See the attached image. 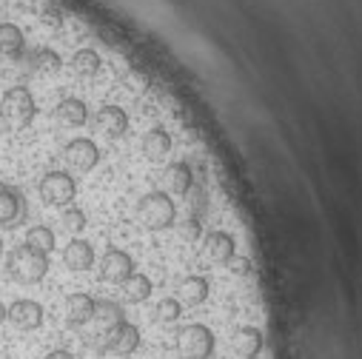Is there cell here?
Masks as SVG:
<instances>
[{
  "label": "cell",
  "mask_w": 362,
  "mask_h": 359,
  "mask_svg": "<svg viewBox=\"0 0 362 359\" xmlns=\"http://www.w3.org/2000/svg\"><path fill=\"white\" fill-rule=\"evenodd\" d=\"M226 265H228V271H231L234 277H248V274H251V259H248V257H237V254H234Z\"/></svg>",
  "instance_id": "obj_30"
},
{
  "label": "cell",
  "mask_w": 362,
  "mask_h": 359,
  "mask_svg": "<svg viewBox=\"0 0 362 359\" xmlns=\"http://www.w3.org/2000/svg\"><path fill=\"white\" fill-rule=\"evenodd\" d=\"M63 262H66L69 271H88V268L95 265V248H92V242L71 240L63 248Z\"/></svg>",
  "instance_id": "obj_11"
},
{
  "label": "cell",
  "mask_w": 362,
  "mask_h": 359,
  "mask_svg": "<svg viewBox=\"0 0 362 359\" xmlns=\"http://www.w3.org/2000/svg\"><path fill=\"white\" fill-rule=\"evenodd\" d=\"M9 277L15 283H23V286H35L40 283L46 274H49V257L29 248V245H18L9 251Z\"/></svg>",
  "instance_id": "obj_1"
},
{
  "label": "cell",
  "mask_w": 362,
  "mask_h": 359,
  "mask_svg": "<svg viewBox=\"0 0 362 359\" xmlns=\"http://www.w3.org/2000/svg\"><path fill=\"white\" fill-rule=\"evenodd\" d=\"M209 280L206 277H186L180 283V300L186 305H203L209 300Z\"/></svg>",
  "instance_id": "obj_20"
},
{
  "label": "cell",
  "mask_w": 362,
  "mask_h": 359,
  "mask_svg": "<svg viewBox=\"0 0 362 359\" xmlns=\"http://www.w3.org/2000/svg\"><path fill=\"white\" fill-rule=\"evenodd\" d=\"M177 351L183 359H209L214 353V331L209 325H200V322L180 328Z\"/></svg>",
  "instance_id": "obj_4"
},
{
  "label": "cell",
  "mask_w": 362,
  "mask_h": 359,
  "mask_svg": "<svg viewBox=\"0 0 362 359\" xmlns=\"http://www.w3.org/2000/svg\"><path fill=\"white\" fill-rule=\"evenodd\" d=\"M63 225H66V231L77 234V231L86 228V214H83L80 208H66V211H63Z\"/></svg>",
  "instance_id": "obj_29"
},
{
  "label": "cell",
  "mask_w": 362,
  "mask_h": 359,
  "mask_svg": "<svg viewBox=\"0 0 362 359\" xmlns=\"http://www.w3.org/2000/svg\"><path fill=\"white\" fill-rule=\"evenodd\" d=\"M23 32L21 26L15 23H0V57H9V60H18L23 54Z\"/></svg>",
  "instance_id": "obj_17"
},
{
  "label": "cell",
  "mask_w": 362,
  "mask_h": 359,
  "mask_svg": "<svg viewBox=\"0 0 362 359\" xmlns=\"http://www.w3.org/2000/svg\"><path fill=\"white\" fill-rule=\"evenodd\" d=\"M103 339H106L103 351H112L117 356H129V353H134L140 348V328L132 325V322H123L115 331L103 334Z\"/></svg>",
  "instance_id": "obj_9"
},
{
  "label": "cell",
  "mask_w": 362,
  "mask_h": 359,
  "mask_svg": "<svg viewBox=\"0 0 362 359\" xmlns=\"http://www.w3.org/2000/svg\"><path fill=\"white\" fill-rule=\"evenodd\" d=\"M154 314H157V319H160V322H165V325H168V322H177V319H180V314H183V302L165 297V300L157 305V311H154Z\"/></svg>",
  "instance_id": "obj_26"
},
{
  "label": "cell",
  "mask_w": 362,
  "mask_h": 359,
  "mask_svg": "<svg viewBox=\"0 0 362 359\" xmlns=\"http://www.w3.org/2000/svg\"><path fill=\"white\" fill-rule=\"evenodd\" d=\"M71 69H74L77 77H95L100 71V54L92 52V49H80L71 57Z\"/></svg>",
  "instance_id": "obj_23"
},
{
  "label": "cell",
  "mask_w": 362,
  "mask_h": 359,
  "mask_svg": "<svg viewBox=\"0 0 362 359\" xmlns=\"http://www.w3.org/2000/svg\"><path fill=\"white\" fill-rule=\"evenodd\" d=\"M171 151V137L165 129H151L146 137H143V154L151 160V163H163Z\"/></svg>",
  "instance_id": "obj_18"
},
{
  "label": "cell",
  "mask_w": 362,
  "mask_h": 359,
  "mask_svg": "<svg viewBox=\"0 0 362 359\" xmlns=\"http://www.w3.org/2000/svg\"><path fill=\"white\" fill-rule=\"evenodd\" d=\"M123 297L129 302H146L151 297V280L146 274H132L126 283H123Z\"/></svg>",
  "instance_id": "obj_25"
},
{
  "label": "cell",
  "mask_w": 362,
  "mask_h": 359,
  "mask_svg": "<svg viewBox=\"0 0 362 359\" xmlns=\"http://www.w3.org/2000/svg\"><path fill=\"white\" fill-rule=\"evenodd\" d=\"M186 197H189V206H192L194 217H200V214H206V211H209V197H206V192H203V189L192 186Z\"/></svg>",
  "instance_id": "obj_28"
},
{
  "label": "cell",
  "mask_w": 362,
  "mask_h": 359,
  "mask_svg": "<svg viewBox=\"0 0 362 359\" xmlns=\"http://www.w3.org/2000/svg\"><path fill=\"white\" fill-rule=\"evenodd\" d=\"M37 109H35V98L29 95L26 86H12L6 88L4 100H0V117H4L6 129H26L35 120Z\"/></svg>",
  "instance_id": "obj_2"
},
{
  "label": "cell",
  "mask_w": 362,
  "mask_h": 359,
  "mask_svg": "<svg viewBox=\"0 0 362 359\" xmlns=\"http://www.w3.org/2000/svg\"><path fill=\"white\" fill-rule=\"evenodd\" d=\"M165 180H168V189L174 194H189V189L194 186V174L186 163H171L165 171Z\"/></svg>",
  "instance_id": "obj_22"
},
{
  "label": "cell",
  "mask_w": 362,
  "mask_h": 359,
  "mask_svg": "<svg viewBox=\"0 0 362 359\" xmlns=\"http://www.w3.org/2000/svg\"><path fill=\"white\" fill-rule=\"evenodd\" d=\"M60 54L54 49H35L26 54V71L29 74H40V77H49V74H57L60 71Z\"/></svg>",
  "instance_id": "obj_13"
},
{
  "label": "cell",
  "mask_w": 362,
  "mask_h": 359,
  "mask_svg": "<svg viewBox=\"0 0 362 359\" xmlns=\"http://www.w3.org/2000/svg\"><path fill=\"white\" fill-rule=\"evenodd\" d=\"M98 129L106 134V137H123L129 131V117L120 106H103L98 112Z\"/></svg>",
  "instance_id": "obj_14"
},
{
  "label": "cell",
  "mask_w": 362,
  "mask_h": 359,
  "mask_svg": "<svg viewBox=\"0 0 362 359\" xmlns=\"http://www.w3.org/2000/svg\"><path fill=\"white\" fill-rule=\"evenodd\" d=\"M40 200L46 206H69L77 194V183H74V177H69L66 171H49L43 180H40Z\"/></svg>",
  "instance_id": "obj_5"
},
{
  "label": "cell",
  "mask_w": 362,
  "mask_h": 359,
  "mask_svg": "<svg viewBox=\"0 0 362 359\" xmlns=\"http://www.w3.org/2000/svg\"><path fill=\"white\" fill-rule=\"evenodd\" d=\"M54 112H57V120L66 123V126H83V123L88 120V109H86V103L77 100V98H66V100H60Z\"/></svg>",
  "instance_id": "obj_21"
},
{
  "label": "cell",
  "mask_w": 362,
  "mask_h": 359,
  "mask_svg": "<svg viewBox=\"0 0 362 359\" xmlns=\"http://www.w3.org/2000/svg\"><path fill=\"white\" fill-rule=\"evenodd\" d=\"M132 274H134V259H132L126 251H120V248L106 251V257H103V262H100V277H103L106 283H120V286H123Z\"/></svg>",
  "instance_id": "obj_8"
},
{
  "label": "cell",
  "mask_w": 362,
  "mask_h": 359,
  "mask_svg": "<svg viewBox=\"0 0 362 359\" xmlns=\"http://www.w3.org/2000/svg\"><path fill=\"white\" fill-rule=\"evenodd\" d=\"M95 319L100 322L103 334H109V331H115L117 325L126 322V314H123V305H120V302H115V300H100V302H95Z\"/></svg>",
  "instance_id": "obj_19"
},
{
  "label": "cell",
  "mask_w": 362,
  "mask_h": 359,
  "mask_svg": "<svg viewBox=\"0 0 362 359\" xmlns=\"http://www.w3.org/2000/svg\"><path fill=\"white\" fill-rule=\"evenodd\" d=\"M137 214H140L143 225L151 228V231H163V228L174 225V220H177L174 200H171L168 194H163V192H151V194L140 197V203H137Z\"/></svg>",
  "instance_id": "obj_3"
},
{
  "label": "cell",
  "mask_w": 362,
  "mask_h": 359,
  "mask_svg": "<svg viewBox=\"0 0 362 359\" xmlns=\"http://www.w3.org/2000/svg\"><path fill=\"white\" fill-rule=\"evenodd\" d=\"M26 245L49 257V254L54 251V231H52L49 225H32V228L26 231Z\"/></svg>",
  "instance_id": "obj_24"
},
{
  "label": "cell",
  "mask_w": 362,
  "mask_h": 359,
  "mask_svg": "<svg viewBox=\"0 0 362 359\" xmlns=\"http://www.w3.org/2000/svg\"><path fill=\"white\" fill-rule=\"evenodd\" d=\"M29 217L26 197L15 186H0V225L4 228H21Z\"/></svg>",
  "instance_id": "obj_6"
},
{
  "label": "cell",
  "mask_w": 362,
  "mask_h": 359,
  "mask_svg": "<svg viewBox=\"0 0 362 359\" xmlns=\"http://www.w3.org/2000/svg\"><path fill=\"white\" fill-rule=\"evenodd\" d=\"M6 319H9V308H6L4 302H0V325H4Z\"/></svg>",
  "instance_id": "obj_32"
},
{
  "label": "cell",
  "mask_w": 362,
  "mask_h": 359,
  "mask_svg": "<svg viewBox=\"0 0 362 359\" xmlns=\"http://www.w3.org/2000/svg\"><path fill=\"white\" fill-rule=\"evenodd\" d=\"M88 319H95V300L88 294H71L66 300V322L71 328H80Z\"/></svg>",
  "instance_id": "obj_12"
},
{
  "label": "cell",
  "mask_w": 362,
  "mask_h": 359,
  "mask_svg": "<svg viewBox=\"0 0 362 359\" xmlns=\"http://www.w3.org/2000/svg\"><path fill=\"white\" fill-rule=\"evenodd\" d=\"M66 163L74 168V171H92L98 163H100V148L95 146V140L88 137H77L66 146Z\"/></svg>",
  "instance_id": "obj_7"
},
{
  "label": "cell",
  "mask_w": 362,
  "mask_h": 359,
  "mask_svg": "<svg viewBox=\"0 0 362 359\" xmlns=\"http://www.w3.org/2000/svg\"><path fill=\"white\" fill-rule=\"evenodd\" d=\"M43 359H74V356H71L69 351H49Z\"/></svg>",
  "instance_id": "obj_31"
},
{
  "label": "cell",
  "mask_w": 362,
  "mask_h": 359,
  "mask_svg": "<svg viewBox=\"0 0 362 359\" xmlns=\"http://www.w3.org/2000/svg\"><path fill=\"white\" fill-rule=\"evenodd\" d=\"M0 257H4V240H0Z\"/></svg>",
  "instance_id": "obj_33"
},
{
  "label": "cell",
  "mask_w": 362,
  "mask_h": 359,
  "mask_svg": "<svg viewBox=\"0 0 362 359\" xmlns=\"http://www.w3.org/2000/svg\"><path fill=\"white\" fill-rule=\"evenodd\" d=\"M234 351H237L243 359H254V356L262 351V331L254 328V325L237 328V334H234Z\"/></svg>",
  "instance_id": "obj_16"
},
{
  "label": "cell",
  "mask_w": 362,
  "mask_h": 359,
  "mask_svg": "<svg viewBox=\"0 0 362 359\" xmlns=\"http://www.w3.org/2000/svg\"><path fill=\"white\" fill-rule=\"evenodd\" d=\"M206 254L214 259V262H228L234 254H237V242H234V237L228 234V231H211L209 237H206Z\"/></svg>",
  "instance_id": "obj_15"
},
{
  "label": "cell",
  "mask_w": 362,
  "mask_h": 359,
  "mask_svg": "<svg viewBox=\"0 0 362 359\" xmlns=\"http://www.w3.org/2000/svg\"><path fill=\"white\" fill-rule=\"evenodd\" d=\"M180 237H183L186 242H197L200 237H203V223H200V217H189V220H183L180 223Z\"/></svg>",
  "instance_id": "obj_27"
},
{
  "label": "cell",
  "mask_w": 362,
  "mask_h": 359,
  "mask_svg": "<svg viewBox=\"0 0 362 359\" xmlns=\"http://www.w3.org/2000/svg\"><path fill=\"white\" fill-rule=\"evenodd\" d=\"M9 322L21 331H37L43 325V308L35 300H15L9 305Z\"/></svg>",
  "instance_id": "obj_10"
}]
</instances>
